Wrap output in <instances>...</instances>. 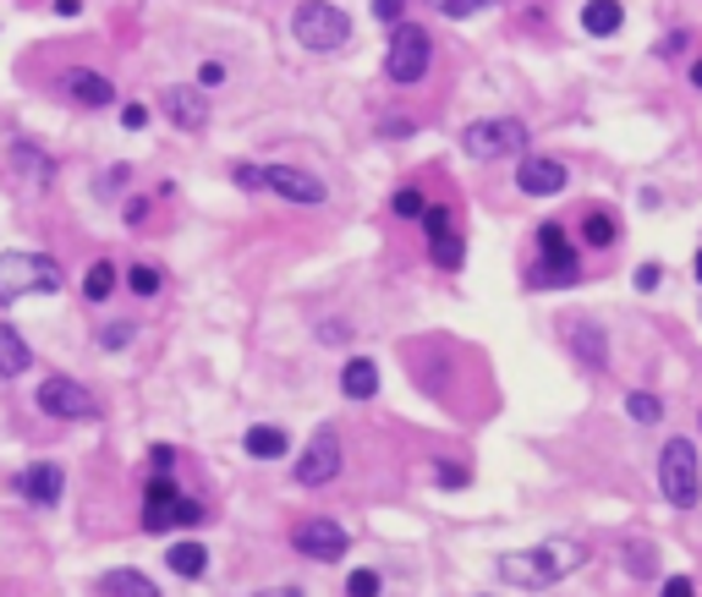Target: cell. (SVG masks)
I'll return each mask as SVG.
<instances>
[{
  "label": "cell",
  "mask_w": 702,
  "mask_h": 597,
  "mask_svg": "<svg viewBox=\"0 0 702 597\" xmlns=\"http://www.w3.org/2000/svg\"><path fill=\"white\" fill-rule=\"evenodd\" d=\"M242 455H247V460H264V466H269V460H285V455H291V433H285L280 422H253V428L242 433Z\"/></svg>",
  "instance_id": "ac0fdd59"
},
{
  "label": "cell",
  "mask_w": 702,
  "mask_h": 597,
  "mask_svg": "<svg viewBox=\"0 0 702 597\" xmlns=\"http://www.w3.org/2000/svg\"><path fill=\"white\" fill-rule=\"evenodd\" d=\"M582 564H587V542H576V537H549L538 548H511V553L494 559L500 581L505 586H522V592H549L571 570H582Z\"/></svg>",
  "instance_id": "6da1fadb"
},
{
  "label": "cell",
  "mask_w": 702,
  "mask_h": 597,
  "mask_svg": "<svg viewBox=\"0 0 702 597\" xmlns=\"http://www.w3.org/2000/svg\"><path fill=\"white\" fill-rule=\"evenodd\" d=\"M264 192H274V198H285V203H302V209H318V203L329 198L324 182L307 176V171H296V165H264Z\"/></svg>",
  "instance_id": "4fadbf2b"
},
{
  "label": "cell",
  "mask_w": 702,
  "mask_h": 597,
  "mask_svg": "<svg viewBox=\"0 0 702 597\" xmlns=\"http://www.w3.org/2000/svg\"><path fill=\"white\" fill-rule=\"evenodd\" d=\"M291 34L302 50L313 56H335L351 45V17L335 7V0H302V7L291 12Z\"/></svg>",
  "instance_id": "8992f818"
},
{
  "label": "cell",
  "mask_w": 702,
  "mask_h": 597,
  "mask_svg": "<svg viewBox=\"0 0 702 597\" xmlns=\"http://www.w3.org/2000/svg\"><path fill=\"white\" fill-rule=\"evenodd\" d=\"M620 570H625L631 581H658V542L625 537V542H620Z\"/></svg>",
  "instance_id": "7402d4cb"
},
{
  "label": "cell",
  "mask_w": 702,
  "mask_h": 597,
  "mask_svg": "<svg viewBox=\"0 0 702 597\" xmlns=\"http://www.w3.org/2000/svg\"><path fill=\"white\" fill-rule=\"evenodd\" d=\"M83 12V0H56V17H78Z\"/></svg>",
  "instance_id": "681fc988"
},
{
  "label": "cell",
  "mask_w": 702,
  "mask_h": 597,
  "mask_svg": "<svg viewBox=\"0 0 702 597\" xmlns=\"http://www.w3.org/2000/svg\"><path fill=\"white\" fill-rule=\"evenodd\" d=\"M565 182H571V171L549 154H522V165H516V192H527V198H560Z\"/></svg>",
  "instance_id": "9a60e30c"
},
{
  "label": "cell",
  "mask_w": 702,
  "mask_h": 597,
  "mask_svg": "<svg viewBox=\"0 0 702 597\" xmlns=\"http://www.w3.org/2000/svg\"><path fill=\"white\" fill-rule=\"evenodd\" d=\"M631 285H636V291H642V296H653V291H658V285H664V264H642V269H636V274H631Z\"/></svg>",
  "instance_id": "74e56055"
},
{
  "label": "cell",
  "mask_w": 702,
  "mask_h": 597,
  "mask_svg": "<svg viewBox=\"0 0 702 597\" xmlns=\"http://www.w3.org/2000/svg\"><path fill=\"white\" fill-rule=\"evenodd\" d=\"M116 291H121V269H116L110 258H94L89 274H83V302H89V307H105Z\"/></svg>",
  "instance_id": "603a6c76"
},
{
  "label": "cell",
  "mask_w": 702,
  "mask_h": 597,
  "mask_svg": "<svg viewBox=\"0 0 702 597\" xmlns=\"http://www.w3.org/2000/svg\"><path fill=\"white\" fill-rule=\"evenodd\" d=\"M17 171H28L34 187H50V160H39L34 143H17Z\"/></svg>",
  "instance_id": "e575fe53"
},
{
  "label": "cell",
  "mask_w": 702,
  "mask_h": 597,
  "mask_svg": "<svg viewBox=\"0 0 702 597\" xmlns=\"http://www.w3.org/2000/svg\"><path fill=\"white\" fill-rule=\"evenodd\" d=\"M478 597H483V592H478Z\"/></svg>",
  "instance_id": "f5cc1de1"
},
{
  "label": "cell",
  "mask_w": 702,
  "mask_h": 597,
  "mask_svg": "<svg viewBox=\"0 0 702 597\" xmlns=\"http://www.w3.org/2000/svg\"><path fill=\"white\" fill-rule=\"evenodd\" d=\"M17 493H23L34 510H56V504L67 499V471H61L56 460H34V466L17 471Z\"/></svg>",
  "instance_id": "2e32d148"
},
{
  "label": "cell",
  "mask_w": 702,
  "mask_h": 597,
  "mask_svg": "<svg viewBox=\"0 0 702 597\" xmlns=\"http://www.w3.org/2000/svg\"><path fill=\"white\" fill-rule=\"evenodd\" d=\"M121 182H127V165H116V171H105V176L94 182V192H100V198H116V187H121Z\"/></svg>",
  "instance_id": "bcb514c9"
},
{
  "label": "cell",
  "mask_w": 702,
  "mask_h": 597,
  "mask_svg": "<svg viewBox=\"0 0 702 597\" xmlns=\"http://www.w3.org/2000/svg\"><path fill=\"white\" fill-rule=\"evenodd\" d=\"M686 78H691V89H702V56H697V61L686 67Z\"/></svg>",
  "instance_id": "f907efd6"
},
{
  "label": "cell",
  "mask_w": 702,
  "mask_h": 597,
  "mask_svg": "<svg viewBox=\"0 0 702 597\" xmlns=\"http://www.w3.org/2000/svg\"><path fill=\"white\" fill-rule=\"evenodd\" d=\"M231 182H236L242 192H264V165H247V160H242V165H231Z\"/></svg>",
  "instance_id": "d590c367"
},
{
  "label": "cell",
  "mask_w": 702,
  "mask_h": 597,
  "mask_svg": "<svg viewBox=\"0 0 702 597\" xmlns=\"http://www.w3.org/2000/svg\"><path fill=\"white\" fill-rule=\"evenodd\" d=\"M461 149H467V160H511V154H527V121L522 116L472 121L461 132Z\"/></svg>",
  "instance_id": "ba28073f"
},
{
  "label": "cell",
  "mask_w": 702,
  "mask_h": 597,
  "mask_svg": "<svg viewBox=\"0 0 702 597\" xmlns=\"http://www.w3.org/2000/svg\"><path fill=\"white\" fill-rule=\"evenodd\" d=\"M576 236H582V247H593V253H609V247L620 242V220H615L609 209H587Z\"/></svg>",
  "instance_id": "d4e9b609"
},
{
  "label": "cell",
  "mask_w": 702,
  "mask_h": 597,
  "mask_svg": "<svg viewBox=\"0 0 702 597\" xmlns=\"http://www.w3.org/2000/svg\"><path fill=\"white\" fill-rule=\"evenodd\" d=\"M100 592H105V597H165V592H160L143 570H132V564L105 570V575H100Z\"/></svg>",
  "instance_id": "44dd1931"
},
{
  "label": "cell",
  "mask_w": 702,
  "mask_h": 597,
  "mask_svg": "<svg viewBox=\"0 0 702 597\" xmlns=\"http://www.w3.org/2000/svg\"><path fill=\"white\" fill-rule=\"evenodd\" d=\"M291 548L302 559H313V564H340L351 553V531L340 520H329V515H307V520L291 526Z\"/></svg>",
  "instance_id": "8fae6325"
},
{
  "label": "cell",
  "mask_w": 702,
  "mask_h": 597,
  "mask_svg": "<svg viewBox=\"0 0 702 597\" xmlns=\"http://www.w3.org/2000/svg\"><path fill=\"white\" fill-rule=\"evenodd\" d=\"M565 351H571V362H576L582 373H604V367H609V335H604V324L571 318V324H565Z\"/></svg>",
  "instance_id": "5bb4252c"
},
{
  "label": "cell",
  "mask_w": 702,
  "mask_h": 597,
  "mask_svg": "<svg viewBox=\"0 0 702 597\" xmlns=\"http://www.w3.org/2000/svg\"><path fill=\"white\" fill-rule=\"evenodd\" d=\"M686 45H691V34H686V28L664 34V39H658V61H675V56H686Z\"/></svg>",
  "instance_id": "f35d334b"
},
{
  "label": "cell",
  "mask_w": 702,
  "mask_h": 597,
  "mask_svg": "<svg viewBox=\"0 0 702 597\" xmlns=\"http://www.w3.org/2000/svg\"><path fill=\"white\" fill-rule=\"evenodd\" d=\"M67 291V269L45 253H0V302L23 296H56Z\"/></svg>",
  "instance_id": "5b68a950"
},
{
  "label": "cell",
  "mask_w": 702,
  "mask_h": 597,
  "mask_svg": "<svg viewBox=\"0 0 702 597\" xmlns=\"http://www.w3.org/2000/svg\"><path fill=\"white\" fill-rule=\"evenodd\" d=\"M423 209H429V198H423L418 187H396V192H390V214H396V220H423Z\"/></svg>",
  "instance_id": "d6a6232c"
},
{
  "label": "cell",
  "mask_w": 702,
  "mask_h": 597,
  "mask_svg": "<svg viewBox=\"0 0 702 597\" xmlns=\"http://www.w3.org/2000/svg\"><path fill=\"white\" fill-rule=\"evenodd\" d=\"M225 78H231V72H225V61H203V67H198V89H220Z\"/></svg>",
  "instance_id": "7bdbcfd3"
},
{
  "label": "cell",
  "mask_w": 702,
  "mask_h": 597,
  "mask_svg": "<svg viewBox=\"0 0 702 597\" xmlns=\"http://www.w3.org/2000/svg\"><path fill=\"white\" fill-rule=\"evenodd\" d=\"M143 531H192V526H203L209 520V504L203 499H192V493H182L176 488V477H149V488H143Z\"/></svg>",
  "instance_id": "277c9868"
},
{
  "label": "cell",
  "mask_w": 702,
  "mask_h": 597,
  "mask_svg": "<svg viewBox=\"0 0 702 597\" xmlns=\"http://www.w3.org/2000/svg\"><path fill=\"white\" fill-rule=\"evenodd\" d=\"M625 417H631L636 428H658V422H664V395L631 389V395H625Z\"/></svg>",
  "instance_id": "83f0119b"
},
{
  "label": "cell",
  "mask_w": 702,
  "mask_h": 597,
  "mask_svg": "<svg viewBox=\"0 0 702 597\" xmlns=\"http://www.w3.org/2000/svg\"><path fill=\"white\" fill-rule=\"evenodd\" d=\"M379 132H385V138H407V132H412V121H385Z\"/></svg>",
  "instance_id": "c3c4849f"
},
{
  "label": "cell",
  "mask_w": 702,
  "mask_h": 597,
  "mask_svg": "<svg viewBox=\"0 0 702 597\" xmlns=\"http://www.w3.org/2000/svg\"><path fill=\"white\" fill-rule=\"evenodd\" d=\"M429 7L440 12V17H456V23H467V17H478V12H489L494 0H429Z\"/></svg>",
  "instance_id": "836d02e7"
},
{
  "label": "cell",
  "mask_w": 702,
  "mask_h": 597,
  "mask_svg": "<svg viewBox=\"0 0 702 597\" xmlns=\"http://www.w3.org/2000/svg\"><path fill=\"white\" fill-rule=\"evenodd\" d=\"M149 209H154V198H127V203H121V220L138 231V225L149 220Z\"/></svg>",
  "instance_id": "b9f144b4"
},
{
  "label": "cell",
  "mask_w": 702,
  "mask_h": 597,
  "mask_svg": "<svg viewBox=\"0 0 702 597\" xmlns=\"http://www.w3.org/2000/svg\"><path fill=\"white\" fill-rule=\"evenodd\" d=\"M691 274H697V285H702V247H697V258H691Z\"/></svg>",
  "instance_id": "816d5d0a"
},
{
  "label": "cell",
  "mask_w": 702,
  "mask_h": 597,
  "mask_svg": "<svg viewBox=\"0 0 702 597\" xmlns=\"http://www.w3.org/2000/svg\"><path fill=\"white\" fill-rule=\"evenodd\" d=\"M61 89H67V99L83 105V110H110V105H116V83H110L105 72H94V67H72V72L61 78Z\"/></svg>",
  "instance_id": "e0dca14e"
},
{
  "label": "cell",
  "mask_w": 702,
  "mask_h": 597,
  "mask_svg": "<svg viewBox=\"0 0 702 597\" xmlns=\"http://www.w3.org/2000/svg\"><path fill=\"white\" fill-rule=\"evenodd\" d=\"M533 236H538V258L527 264L522 285L527 291H571V285H582V253L571 247V231L543 220Z\"/></svg>",
  "instance_id": "7a4b0ae2"
},
{
  "label": "cell",
  "mask_w": 702,
  "mask_h": 597,
  "mask_svg": "<svg viewBox=\"0 0 702 597\" xmlns=\"http://www.w3.org/2000/svg\"><path fill=\"white\" fill-rule=\"evenodd\" d=\"M176 471V444H154L149 449V477H171Z\"/></svg>",
  "instance_id": "8d00e7d4"
},
{
  "label": "cell",
  "mask_w": 702,
  "mask_h": 597,
  "mask_svg": "<svg viewBox=\"0 0 702 597\" xmlns=\"http://www.w3.org/2000/svg\"><path fill=\"white\" fill-rule=\"evenodd\" d=\"M429 258H434L445 274H456V269L467 264V242H461V231H456V225H451V231H434V236H429Z\"/></svg>",
  "instance_id": "4316f807"
},
{
  "label": "cell",
  "mask_w": 702,
  "mask_h": 597,
  "mask_svg": "<svg viewBox=\"0 0 702 597\" xmlns=\"http://www.w3.org/2000/svg\"><path fill=\"white\" fill-rule=\"evenodd\" d=\"M132 340H138V324H132V318H105V324L94 329V346H100V351H127Z\"/></svg>",
  "instance_id": "f546056e"
},
{
  "label": "cell",
  "mask_w": 702,
  "mask_h": 597,
  "mask_svg": "<svg viewBox=\"0 0 702 597\" xmlns=\"http://www.w3.org/2000/svg\"><path fill=\"white\" fill-rule=\"evenodd\" d=\"M318 340H324V346H346V340H351V324H346V318H324V324H318Z\"/></svg>",
  "instance_id": "ab89813d"
},
{
  "label": "cell",
  "mask_w": 702,
  "mask_h": 597,
  "mask_svg": "<svg viewBox=\"0 0 702 597\" xmlns=\"http://www.w3.org/2000/svg\"><path fill=\"white\" fill-rule=\"evenodd\" d=\"M34 367V351H28V340L12 329V324H0V378H23Z\"/></svg>",
  "instance_id": "484cf974"
},
{
  "label": "cell",
  "mask_w": 702,
  "mask_h": 597,
  "mask_svg": "<svg viewBox=\"0 0 702 597\" xmlns=\"http://www.w3.org/2000/svg\"><path fill=\"white\" fill-rule=\"evenodd\" d=\"M379 384H385V378H379V362H374V356H346V362H340V395H346V400H374Z\"/></svg>",
  "instance_id": "d6986e66"
},
{
  "label": "cell",
  "mask_w": 702,
  "mask_h": 597,
  "mask_svg": "<svg viewBox=\"0 0 702 597\" xmlns=\"http://www.w3.org/2000/svg\"><path fill=\"white\" fill-rule=\"evenodd\" d=\"M401 7H407V0H374V17H379L385 28H396V23H401Z\"/></svg>",
  "instance_id": "f6af8a7d"
},
{
  "label": "cell",
  "mask_w": 702,
  "mask_h": 597,
  "mask_svg": "<svg viewBox=\"0 0 702 597\" xmlns=\"http://www.w3.org/2000/svg\"><path fill=\"white\" fill-rule=\"evenodd\" d=\"M346 471V444H340V428H318L313 438H307V449L291 460V482L296 488H324V482H335Z\"/></svg>",
  "instance_id": "9c48e42d"
},
{
  "label": "cell",
  "mask_w": 702,
  "mask_h": 597,
  "mask_svg": "<svg viewBox=\"0 0 702 597\" xmlns=\"http://www.w3.org/2000/svg\"><path fill=\"white\" fill-rule=\"evenodd\" d=\"M434 482L445 493H461V488H472V466L467 460H434Z\"/></svg>",
  "instance_id": "1f68e13d"
},
{
  "label": "cell",
  "mask_w": 702,
  "mask_h": 597,
  "mask_svg": "<svg viewBox=\"0 0 702 597\" xmlns=\"http://www.w3.org/2000/svg\"><path fill=\"white\" fill-rule=\"evenodd\" d=\"M160 110L171 116L176 132H203V127H209V94H203L198 83H171V89L160 94Z\"/></svg>",
  "instance_id": "7c38bea8"
},
{
  "label": "cell",
  "mask_w": 702,
  "mask_h": 597,
  "mask_svg": "<svg viewBox=\"0 0 702 597\" xmlns=\"http://www.w3.org/2000/svg\"><path fill=\"white\" fill-rule=\"evenodd\" d=\"M121 285H127L132 296H143V302H149V296H160V291H165V269H154V264H132V269L121 274Z\"/></svg>",
  "instance_id": "f1b7e54d"
},
{
  "label": "cell",
  "mask_w": 702,
  "mask_h": 597,
  "mask_svg": "<svg viewBox=\"0 0 702 597\" xmlns=\"http://www.w3.org/2000/svg\"><path fill=\"white\" fill-rule=\"evenodd\" d=\"M247 597H307V592L291 586V581H280V586H264V592H247Z\"/></svg>",
  "instance_id": "7dc6e473"
},
{
  "label": "cell",
  "mask_w": 702,
  "mask_h": 597,
  "mask_svg": "<svg viewBox=\"0 0 702 597\" xmlns=\"http://www.w3.org/2000/svg\"><path fill=\"white\" fill-rule=\"evenodd\" d=\"M658 493L669 510H697V499H702V455L686 433L664 438V449H658Z\"/></svg>",
  "instance_id": "3957f363"
},
{
  "label": "cell",
  "mask_w": 702,
  "mask_h": 597,
  "mask_svg": "<svg viewBox=\"0 0 702 597\" xmlns=\"http://www.w3.org/2000/svg\"><path fill=\"white\" fill-rule=\"evenodd\" d=\"M165 564H171V575H182V581H203V575H209V542L182 537V542L165 548Z\"/></svg>",
  "instance_id": "ffe728a7"
},
{
  "label": "cell",
  "mask_w": 702,
  "mask_h": 597,
  "mask_svg": "<svg viewBox=\"0 0 702 597\" xmlns=\"http://www.w3.org/2000/svg\"><path fill=\"white\" fill-rule=\"evenodd\" d=\"M340 597H385V575H379L374 564L351 570V575H346V586H340Z\"/></svg>",
  "instance_id": "4dcf8cb0"
},
{
  "label": "cell",
  "mask_w": 702,
  "mask_h": 597,
  "mask_svg": "<svg viewBox=\"0 0 702 597\" xmlns=\"http://www.w3.org/2000/svg\"><path fill=\"white\" fill-rule=\"evenodd\" d=\"M34 406L50 417V422H94L100 417V400L89 384L67 378V373H50L39 389H34Z\"/></svg>",
  "instance_id": "30bf717a"
},
{
  "label": "cell",
  "mask_w": 702,
  "mask_h": 597,
  "mask_svg": "<svg viewBox=\"0 0 702 597\" xmlns=\"http://www.w3.org/2000/svg\"><path fill=\"white\" fill-rule=\"evenodd\" d=\"M429 67H434V39H429V28L396 23V28H390V50H385V78L407 89V83H423Z\"/></svg>",
  "instance_id": "52a82bcc"
},
{
  "label": "cell",
  "mask_w": 702,
  "mask_h": 597,
  "mask_svg": "<svg viewBox=\"0 0 702 597\" xmlns=\"http://www.w3.org/2000/svg\"><path fill=\"white\" fill-rule=\"evenodd\" d=\"M582 28L593 39H609V34L625 28V7H620V0H587V7H582Z\"/></svg>",
  "instance_id": "cb8c5ba5"
},
{
  "label": "cell",
  "mask_w": 702,
  "mask_h": 597,
  "mask_svg": "<svg viewBox=\"0 0 702 597\" xmlns=\"http://www.w3.org/2000/svg\"><path fill=\"white\" fill-rule=\"evenodd\" d=\"M121 127H127V132H143V127H149V105H138V99L121 105Z\"/></svg>",
  "instance_id": "ee69618b"
},
{
  "label": "cell",
  "mask_w": 702,
  "mask_h": 597,
  "mask_svg": "<svg viewBox=\"0 0 702 597\" xmlns=\"http://www.w3.org/2000/svg\"><path fill=\"white\" fill-rule=\"evenodd\" d=\"M658 597H697V581L691 575H664L658 581Z\"/></svg>",
  "instance_id": "60d3db41"
}]
</instances>
